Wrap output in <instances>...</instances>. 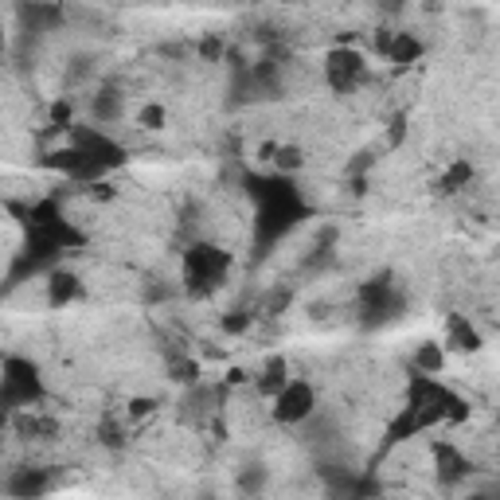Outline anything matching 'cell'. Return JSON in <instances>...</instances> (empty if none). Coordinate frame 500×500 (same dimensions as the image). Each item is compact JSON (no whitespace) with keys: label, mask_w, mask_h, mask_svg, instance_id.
<instances>
[{"label":"cell","mask_w":500,"mask_h":500,"mask_svg":"<svg viewBox=\"0 0 500 500\" xmlns=\"http://www.w3.org/2000/svg\"><path fill=\"white\" fill-rule=\"evenodd\" d=\"M247 196L254 199V247L266 254L274 242H282L301 219H309V204L301 199L293 176H247Z\"/></svg>","instance_id":"cell-1"},{"label":"cell","mask_w":500,"mask_h":500,"mask_svg":"<svg viewBox=\"0 0 500 500\" xmlns=\"http://www.w3.org/2000/svg\"><path fill=\"white\" fill-rule=\"evenodd\" d=\"M407 407L414 411L422 430L438 427V422H465L470 419V403H465L457 391H450L445 383H438V376H419L407 379Z\"/></svg>","instance_id":"cell-2"},{"label":"cell","mask_w":500,"mask_h":500,"mask_svg":"<svg viewBox=\"0 0 500 500\" xmlns=\"http://www.w3.org/2000/svg\"><path fill=\"white\" fill-rule=\"evenodd\" d=\"M227 270H231V254L216 247V242H191L184 250V285L191 297H208L211 290H219Z\"/></svg>","instance_id":"cell-3"},{"label":"cell","mask_w":500,"mask_h":500,"mask_svg":"<svg viewBox=\"0 0 500 500\" xmlns=\"http://www.w3.org/2000/svg\"><path fill=\"white\" fill-rule=\"evenodd\" d=\"M403 309H407V293L399 290L391 274H376L371 282L360 285V325L364 328H383L399 321Z\"/></svg>","instance_id":"cell-4"},{"label":"cell","mask_w":500,"mask_h":500,"mask_svg":"<svg viewBox=\"0 0 500 500\" xmlns=\"http://www.w3.org/2000/svg\"><path fill=\"white\" fill-rule=\"evenodd\" d=\"M39 399H44V376H39V368L24 356H8L4 376H0V403H4V411L36 407Z\"/></svg>","instance_id":"cell-5"},{"label":"cell","mask_w":500,"mask_h":500,"mask_svg":"<svg viewBox=\"0 0 500 500\" xmlns=\"http://www.w3.org/2000/svg\"><path fill=\"white\" fill-rule=\"evenodd\" d=\"M317 414V387L305 379H290L285 387L274 395V419L282 427H301Z\"/></svg>","instance_id":"cell-6"},{"label":"cell","mask_w":500,"mask_h":500,"mask_svg":"<svg viewBox=\"0 0 500 500\" xmlns=\"http://www.w3.org/2000/svg\"><path fill=\"white\" fill-rule=\"evenodd\" d=\"M325 79L336 94H352L368 79V59L356 47H333L325 55Z\"/></svg>","instance_id":"cell-7"},{"label":"cell","mask_w":500,"mask_h":500,"mask_svg":"<svg viewBox=\"0 0 500 500\" xmlns=\"http://www.w3.org/2000/svg\"><path fill=\"white\" fill-rule=\"evenodd\" d=\"M44 168H55V173H63V176H71L74 184H94V180H102L110 168H106L102 161H94V157H87L82 148H74V145H67V148H51V153L39 161Z\"/></svg>","instance_id":"cell-8"},{"label":"cell","mask_w":500,"mask_h":500,"mask_svg":"<svg viewBox=\"0 0 500 500\" xmlns=\"http://www.w3.org/2000/svg\"><path fill=\"white\" fill-rule=\"evenodd\" d=\"M67 133H71V145H74V148H82L87 157H94V161H102L106 168H110V173H114V168H122L125 161H130V157H125V148H122L118 141H114L110 133H102L98 125H71Z\"/></svg>","instance_id":"cell-9"},{"label":"cell","mask_w":500,"mask_h":500,"mask_svg":"<svg viewBox=\"0 0 500 500\" xmlns=\"http://www.w3.org/2000/svg\"><path fill=\"white\" fill-rule=\"evenodd\" d=\"M434 473H438V481L445 488H453V485H462L465 477L473 473V462L457 450L453 442H434Z\"/></svg>","instance_id":"cell-10"},{"label":"cell","mask_w":500,"mask_h":500,"mask_svg":"<svg viewBox=\"0 0 500 500\" xmlns=\"http://www.w3.org/2000/svg\"><path fill=\"white\" fill-rule=\"evenodd\" d=\"M51 488V473L47 470H13V477L4 481V493L16 500H31V496H44Z\"/></svg>","instance_id":"cell-11"},{"label":"cell","mask_w":500,"mask_h":500,"mask_svg":"<svg viewBox=\"0 0 500 500\" xmlns=\"http://www.w3.org/2000/svg\"><path fill=\"white\" fill-rule=\"evenodd\" d=\"M79 274H71V270H47V305L51 309H63V305H71L74 297H79Z\"/></svg>","instance_id":"cell-12"},{"label":"cell","mask_w":500,"mask_h":500,"mask_svg":"<svg viewBox=\"0 0 500 500\" xmlns=\"http://www.w3.org/2000/svg\"><path fill=\"white\" fill-rule=\"evenodd\" d=\"M414 434H422V427H419V419H414V411L411 407H403L395 419H391V427H387V434H383V450L376 453V462L379 457H387L391 450H395L399 442H407V438H414ZM371 462V465H376Z\"/></svg>","instance_id":"cell-13"},{"label":"cell","mask_w":500,"mask_h":500,"mask_svg":"<svg viewBox=\"0 0 500 500\" xmlns=\"http://www.w3.org/2000/svg\"><path fill=\"white\" fill-rule=\"evenodd\" d=\"M445 340H450V348H457V352H481L485 348L481 333H477L462 313H450V321H445Z\"/></svg>","instance_id":"cell-14"},{"label":"cell","mask_w":500,"mask_h":500,"mask_svg":"<svg viewBox=\"0 0 500 500\" xmlns=\"http://www.w3.org/2000/svg\"><path fill=\"white\" fill-rule=\"evenodd\" d=\"M20 20H24V28L31 31V36H44V31H51L63 20V13L55 4H44V0H28L24 8H20Z\"/></svg>","instance_id":"cell-15"},{"label":"cell","mask_w":500,"mask_h":500,"mask_svg":"<svg viewBox=\"0 0 500 500\" xmlns=\"http://www.w3.org/2000/svg\"><path fill=\"white\" fill-rule=\"evenodd\" d=\"M122 94L114 90V87H102V90H94V98H90V118L94 125H110V122H118L122 118Z\"/></svg>","instance_id":"cell-16"},{"label":"cell","mask_w":500,"mask_h":500,"mask_svg":"<svg viewBox=\"0 0 500 500\" xmlns=\"http://www.w3.org/2000/svg\"><path fill=\"white\" fill-rule=\"evenodd\" d=\"M285 383H290V364H285V356H270L266 368H262V376H258V391L266 399H274Z\"/></svg>","instance_id":"cell-17"},{"label":"cell","mask_w":500,"mask_h":500,"mask_svg":"<svg viewBox=\"0 0 500 500\" xmlns=\"http://www.w3.org/2000/svg\"><path fill=\"white\" fill-rule=\"evenodd\" d=\"M387 59L395 63V67H411V63H419V59H422V39L411 36V31H399V36L391 39Z\"/></svg>","instance_id":"cell-18"},{"label":"cell","mask_w":500,"mask_h":500,"mask_svg":"<svg viewBox=\"0 0 500 500\" xmlns=\"http://www.w3.org/2000/svg\"><path fill=\"white\" fill-rule=\"evenodd\" d=\"M470 180H473V165H470V161H453V165L442 173L438 191H442V196H453V191L470 188Z\"/></svg>","instance_id":"cell-19"},{"label":"cell","mask_w":500,"mask_h":500,"mask_svg":"<svg viewBox=\"0 0 500 500\" xmlns=\"http://www.w3.org/2000/svg\"><path fill=\"white\" fill-rule=\"evenodd\" d=\"M445 364V348L438 340H427V344H419V352H414V371H427V376H438Z\"/></svg>","instance_id":"cell-20"},{"label":"cell","mask_w":500,"mask_h":500,"mask_svg":"<svg viewBox=\"0 0 500 500\" xmlns=\"http://www.w3.org/2000/svg\"><path fill=\"white\" fill-rule=\"evenodd\" d=\"M266 485H270V470H266L262 462H250V465H242V470H239V493L258 496Z\"/></svg>","instance_id":"cell-21"},{"label":"cell","mask_w":500,"mask_h":500,"mask_svg":"<svg viewBox=\"0 0 500 500\" xmlns=\"http://www.w3.org/2000/svg\"><path fill=\"white\" fill-rule=\"evenodd\" d=\"M301 165H305V157H301V148H297V145H282V148H274V173L293 176Z\"/></svg>","instance_id":"cell-22"},{"label":"cell","mask_w":500,"mask_h":500,"mask_svg":"<svg viewBox=\"0 0 500 500\" xmlns=\"http://www.w3.org/2000/svg\"><path fill=\"white\" fill-rule=\"evenodd\" d=\"M137 122H141V130H161V125H165V106H157V102L141 106V114H137Z\"/></svg>","instance_id":"cell-23"},{"label":"cell","mask_w":500,"mask_h":500,"mask_svg":"<svg viewBox=\"0 0 500 500\" xmlns=\"http://www.w3.org/2000/svg\"><path fill=\"white\" fill-rule=\"evenodd\" d=\"M173 379L188 383V387H191V383H199V364H196V360H176V364H173Z\"/></svg>","instance_id":"cell-24"},{"label":"cell","mask_w":500,"mask_h":500,"mask_svg":"<svg viewBox=\"0 0 500 500\" xmlns=\"http://www.w3.org/2000/svg\"><path fill=\"white\" fill-rule=\"evenodd\" d=\"M199 55H204L208 63H219L223 55H227V44H223L219 36H204L199 39Z\"/></svg>","instance_id":"cell-25"},{"label":"cell","mask_w":500,"mask_h":500,"mask_svg":"<svg viewBox=\"0 0 500 500\" xmlns=\"http://www.w3.org/2000/svg\"><path fill=\"white\" fill-rule=\"evenodd\" d=\"M51 125H55V130H71V125H74L71 102H55V106H51Z\"/></svg>","instance_id":"cell-26"},{"label":"cell","mask_w":500,"mask_h":500,"mask_svg":"<svg viewBox=\"0 0 500 500\" xmlns=\"http://www.w3.org/2000/svg\"><path fill=\"white\" fill-rule=\"evenodd\" d=\"M403 141H407V114H395V118H391V130H387V145L399 148Z\"/></svg>","instance_id":"cell-27"},{"label":"cell","mask_w":500,"mask_h":500,"mask_svg":"<svg viewBox=\"0 0 500 500\" xmlns=\"http://www.w3.org/2000/svg\"><path fill=\"white\" fill-rule=\"evenodd\" d=\"M247 328H250V313L235 309V313L223 317V333H247Z\"/></svg>","instance_id":"cell-28"},{"label":"cell","mask_w":500,"mask_h":500,"mask_svg":"<svg viewBox=\"0 0 500 500\" xmlns=\"http://www.w3.org/2000/svg\"><path fill=\"white\" fill-rule=\"evenodd\" d=\"M371 165H376V153H368V148H364V153H356V161H352V165H348V168H344V173H348V176H352V180H356V176H364V173H368V168H371Z\"/></svg>","instance_id":"cell-29"},{"label":"cell","mask_w":500,"mask_h":500,"mask_svg":"<svg viewBox=\"0 0 500 500\" xmlns=\"http://www.w3.org/2000/svg\"><path fill=\"white\" fill-rule=\"evenodd\" d=\"M90 71H94V63H90L87 55H74V59H71V79H87Z\"/></svg>","instance_id":"cell-30"},{"label":"cell","mask_w":500,"mask_h":500,"mask_svg":"<svg viewBox=\"0 0 500 500\" xmlns=\"http://www.w3.org/2000/svg\"><path fill=\"white\" fill-rule=\"evenodd\" d=\"M153 411H157L153 399H130V414H133V419H145V414H153Z\"/></svg>","instance_id":"cell-31"},{"label":"cell","mask_w":500,"mask_h":500,"mask_svg":"<svg viewBox=\"0 0 500 500\" xmlns=\"http://www.w3.org/2000/svg\"><path fill=\"white\" fill-rule=\"evenodd\" d=\"M285 305H290V290H278V293H274V297H270V305H266V313H270V317H274V313H282V309H285Z\"/></svg>","instance_id":"cell-32"},{"label":"cell","mask_w":500,"mask_h":500,"mask_svg":"<svg viewBox=\"0 0 500 500\" xmlns=\"http://www.w3.org/2000/svg\"><path fill=\"white\" fill-rule=\"evenodd\" d=\"M102 442H106V445H114V450H118V445H122V430L114 427V422H102Z\"/></svg>","instance_id":"cell-33"},{"label":"cell","mask_w":500,"mask_h":500,"mask_svg":"<svg viewBox=\"0 0 500 500\" xmlns=\"http://www.w3.org/2000/svg\"><path fill=\"white\" fill-rule=\"evenodd\" d=\"M391 39H395L391 31H379V36H376V51H383V55H387V51H391Z\"/></svg>","instance_id":"cell-34"},{"label":"cell","mask_w":500,"mask_h":500,"mask_svg":"<svg viewBox=\"0 0 500 500\" xmlns=\"http://www.w3.org/2000/svg\"><path fill=\"white\" fill-rule=\"evenodd\" d=\"M391 4H399V0H391Z\"/></svg>","instance_id":"cell-35"}]
</instances>
